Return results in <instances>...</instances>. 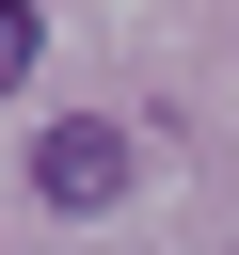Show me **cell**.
<instances>
[{
    "mask_svg": "<svg viewBox=\"0 0 239 255\" xmlns=\"http://www.w3.org/2000/svg\"><path fill=\"white\" fill-rule=\"evenodd\" d=\"M32 48H48V16H32V0H0V96L32 80Z\"/></svg>",
    "mask_w": 239,
    "mask_h": 255,
    "instance_id": "cell-2",
    "label": "cell"
},
{
    "mask_svg": "<svg viewBox=\"0 0 239 255\" xmlns=\"http://www.w3.org/2000/svg\"><path fill=\"white\" fill-rule=\"evenodd\" d=\"M32 191H48V207H112V191H127V128H48V143H32Z\"/></svg>",
    "mask_w": 239,
    "mask_h": 255,
    "instance_id": "cell-1",
    "label": "cell"
}]
</instances>
